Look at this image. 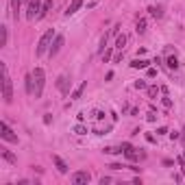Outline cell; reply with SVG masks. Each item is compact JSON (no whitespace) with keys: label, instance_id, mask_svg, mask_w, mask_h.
<instances>
[{"label":"cell","instance_id":"cell-1","mask_svg":"<svg viewBox=\"0 0 185 185\" xmlns=\"http://www.w3.org/2000/svg\"><path fill=\"white\" fill-rule=\"evenodd\" d=\"M0 72H2V98L7 105H11L13 102V83H11V76L7 70V63H0Z\"/></svg>","mask_w":185,"mask_h":185},{"label":"cell","instance_id":"cell-2","mask_svg":"<svg viewBox=\"0 0 185 185\" xmlns=\"http://www.w3.org/2000/svg\"><path fill=\"white\" fill-rule=\"evenodd\" d=\"M57 35H55V31L50 29V31H46L41 37H39V44H37V48H35V55H44V52H48L50 50V44H52V39H55Z\"/></svg>","mask_w":185,"mask_h":185},{"label":"cell","instance_id":"cell-3","mask_svg":"<svg viewBox=\"0 0 185 185\" xmlns=\"http://www.w3.org/2000/svg\"><path fill=\"white\" fill-rule=\"evenodd\" d=\"M33 81H35V98H41L44 85H46V72L41 70V67H35L33 70Z\"/></svg>","mask_w":185,"mask_h":185},{"label":"cell","instance_id":"cell-4","mask_svg":"<svg viewBox=\"0 0 185 185\" xmlns=\"http://www.w3.org/2000/svg\"><path fill=\"white\" fill-rule=\"evenodd\" d=\"M72 183L74 185H87L89 181H91V174L87 172V170H76V172H72Z\"/></svg>","mask_w":185,"mask_h":185},{"label":"cell","instance_id":"cell-5","mask_svg":"<svg viewBox=\"0 0 185 185\" xmlns=\"http://www.w3.org/2000/svg\"><path fill=\"white\" fill-rule=\"evenodd\" d=\"M41 0H29V11H26V20H37L39 11H41Z\"/></svg>","mask_w":185,"mask_h":185},{"label":"cell","instance_id":"cell-6","mask_svg":"<svg viewBox=\"0 0 185 185\" xmlns=\"http://www.w3.org/2000/svg\"><path fill=\"white\" fill-rule=\"evenodd\" d=\"M0 129H2V133H0V137H2L5 142H11V144H17V135L11 131V126L7 124V122H2L0 124Z\"/></svg>","mask_w":185,"mask_h":185},{"label":"cell","instance_id":"cell-7","mask_svg":"<svg viewBox=\"0 0 185 185\" xmlns=\"http://www.w3.org/2000/svg\"><path fill=\"white\" fill-rule=\"evenodd\" d=\"M120 148H122V152H124V157H126L129 161H137V159H142V157H144L142 152H137V148H133L131 144H122Z\"/></svg>","mask_w":185,"mask_h":185},{"label":"cell","instance_id":"cell-8","mask_svg":"<svg viewBox=\"0 0 185 185\" xmlns=\"http://www.w3.org/2000/svg\"><path fill=\"white\" fill-rule=\"evenodd\" d=\"M63 35H57L55 39H52V44H50V50H48V57L52 59V57H57L59 55V50H61V46H63Z\"/></svg>","mask_w":185,"mask_h":185},{"label":"cell","instance_id":"cell-9","mask_svg":"<svg viewBox=\"0 0 185 185\" xmlns=\"http://www.w3.org/2000/svg\"><path fill=\"white\" fill-rule=\"evenodd\" d=\"M57 89L61 91L63 96H65V94H70V79H67L65 74H61V76L57 79Z\"/></svg>","mask_w":185,"mask_h":185},{"label":"cell","instance_id":"cell-10","mask_svg":"<svg viewBox=\"0 0 185 185\" xmlns=\"http://www.w3.org/2000/svg\"><path fill=\"white\" fill-rule=\"evenodd\" d=\"M24 87H26V94H29V96H35V81H33V72H31V74H26V79H24Z\"/></svg>","mask_w":185,"mask_h":185},{"label":"cell","instance_id":"cell-11","mask_svg":"<svg viewBox=\"0 0 185 185\" xmlns=\"http://www.w3.org/2000/svg\"><path fill=\"white\" fill-rule=\"evenodd\" d=\"M52 164L57 166V170H59L61 174H65V172H67V164H65V161H63L59 155H52Z\"/></svg>","mask_w":185,"mask_h":185},{"label":"cell","instance_id":"cell-12","mask_svg":"<svg viewBox=\"0 0 185 185\" xmlns=\"http://www.w3.org/2000/svg\"><path fill=\"white\" fill-rule=\"evenodd\" d=\"M81 7H83V0H72V2L67 5V9H65V15H74Z\"/></svg>","mask_w":185,"mask_h":185},{"label":"cell","instance_id":"cell-13","mask_svg":"<svg viewBox=\"0 0 185 185\" xmlns=\"http://www.w3.org/2000/svg\"><path fill=\"white\" fill-rule=\"evenodd\" d=\"M0 155H2V159H5V161H9V164H17V157H15L11 150H7V148H0Z\"/></svg>","mask_w":185,"mask_h":185},{"label":"cell","instance_id":"cell-14","mask_svg":"<svg viewBox=\"0 0 185 185\" xmlns=\"http://www.w3.org/2000/svg\"><path fill=\"white\" fill-rule=\"evenodd\" d=\"M148 63L150 61H146V59H133L131 67H133V70H144V67H148Z\"/></svg>","mask_w":185,"mask_h":185},{"label":"cell","instance_id":"cell-15","mask_svg":"<svg viewBox=\"0 0 185 185\" xmlns=\"http://www.w3.org/2000/svg\"><path fill=\"white\" fill-rule=\"evenodd\" d=\"M7 39H9V29L7 26H0V48L7 46Z\"/></svg>","mask_w":185,"mask_h":185},{"label":"cell","instance_id":"cell-16","mask_svg":"<svg viewBox=\"0 0 185 185\" xmlns=\"http://www.w3.org/2000/svg\"><path fill=\"white\" fill-rule=\"evenodd\" d=\"M52 9V0H44V5H41V11H39V15H37V20H41L46 13H48Z\"/></svg>","mask_w":185,"mask_h":185},{"label":"cell","instance_id":"cell-17","mask_svg":"<svg viewBox=\"0 0 185 185\" xmlns=\"http://www.w3.org/2000/svg\"><path fill=\"white\" fill-rule=\"evenodd\" d=\"M85 87H87V81H83V83H81V85H79L74 91H72V98H74V100H76V98H81V94L85 91Z\"/></svg>","mask_w":185,"mask_h":185},{"label":"cell","instance_id":"cell-18","mask_svg":"<svg viewBox=\"0 0 185 185\" xmlns=\"http://www.w3.org/2000/svg\"><path fill=\"white\" fill-rule=\"evenodd\" d=\"M124 44H126V35L124 33L115 37V48H118V50H124Z\"/></svg>","mask_w":185,"mask_h":185},{"label":"cell","instance_id":"cell-19","mask_svg":"<svg viewBox=\"0 0 185 185\" xmlns=\"http://www.w3.org/2000/svg\"><path fill=\"white\" fill-rule=\"evenodd\" d=\"M166 65L170 67V70H176V67H179V59L172 55V57H168V59H166Z\"/></svg>","mask_w":185,"mask_h":185},{"label":"cell","instance_id":"cell-20","mask_svg":"<svg viewBox=\"0 0 185 185\" xmlns=\"http://www.w3.org/2000/svg\"><path fill=\"white\" fill-rule=\"evenodd\" d=\"M20 7H22V0H11V9H13V17L17 20V11H20Z\"/></svg>","mask_w":185,"mask_h":185},{"label":"cell","instance_id":"cell-21","mask_svg":"<svg viewBox=\"0 0 185 185\" xmlns=\"http://www.w3.org/2000/svg\"><path fill=\"white\" fill-rule=\"evenodd\" d=\"M135 31L140 33V35H144V33H146V20H144V17L137 20V29H135Z\"/></svg>","mask_w":185,"mask_h":185},{"label":"cell","instance_id":"cell-22","mask_svg":"<svg viewBox=\"0 0 185 185\" xmlns=\"http://www.w3.org/2000/svg\"><path fill=\"white\" fill-rule=\"evenodd\" d=\"M148 11H150V15H152V17H157V20H159L161 15H164V11H161V7H148Z\"/></svg>","mask_w":185,"mask_h":185},{"label":"cell","instance_id":"cell-23","mask_svg":"<svg viewBox=\"0 0 185 185\" xmlns=\"http://www.w3.org/2000/svg\"><path fill=\"white\" fill-rule=\"evenodd\" d=\"M159 91H161V87H155V85H152V87H148V96H150V98H157Z\"/></svg>","mask_w":185,"mask_h":185},{"label":"cell","instance_id":"cell-24","mask_svg":"<svg viewBox=\"0 0 185 185\" xmlns=\"http://www.w3.org/2000/svg\"><path fill=\"white\" fill-rule=\"evenodd\" d=\"M102 152H107V155H120V152H122V148H113V146H109V148H105Z\"/></svg>","mask_w":185,"mask_h":185},{"label":"cell","instance_id":"cell-25","mask_svg":"<svg viewBox=\"0 0 185 185\" xmlns=\"http://www.w3.org/2000/svg\"><path fill=\"white\" fill-rule=\"evenodd\" d=\"M74 133H76V135H85V133H87V129H85L83 124H76V126H74Z\"/></svg>","mask_w":185,"mask_h":185},{"label":"cell","instance_id":"cell-26","mask_svg":"<svg viewBox=\"0 0 185 185\" xmlns=\"http://www.w3.org/2000/svg\"><path fill=\"white\" fill-rule=\"evenodd\" d=\"M133 87H135V89H144V87H146V83H144V81H135V83H133Z\"/></svg>","mask_w":185,"mask_h":185},{"label":"cell","instance_id":"cell-27","mask_svg":"<svg viewBox=\"0 0 185 185\" xmlns=\"http://www.w3.org/2000/svg\"><path fill=\"white\" fill-rule=\"evenodd\" d=\"M176 161H179V166H181V172L185 174V157H179Z\"/></svg>","mask_w":185,"mask_h":185},{"label":"cell","instance_id":"cell-28","mask_svg":"<svg viewBox=\"0 0 185 185\" xmlns=\"http://www.w3.org/2000/svg\"><path fill=\"white\" fill-rule=\"evenodd\" d=\"M102 61H105V63L111 61V50H105V52H102Z\"/></svg>","mask_w":185,"mask_h":185},{"label":"cell","instance_id":"cell-29","mask_svg":"<svg viewBox=\"0 0 185 185\" xmlns=\"http://www.w3.org/2000/svg\"><path fill=\"white\" fill-rule=\"evenodd\" d=\"M109 35H115V37H118V35H120V26H118V24H115V26H113V29L109 31Z\"/></svg>","mask_w":185,"mask_h":185},{"label":"cell","instance_id":"cell-30","mask_svg":"<svg viewBox=\"0 0 185 185\" xmlns=\"http://www.w3.org/2000/svg\"><path fill=\"white\" fill-rule=\"evenodd\" d=\"M94 118H96V120H102L105 113H102V111H94Z\"/></svg>","mask_w":185,"mask_h":185},{"label":"cell","instance_id":"cell-31","mask_svg":"<svg viewBox=\"0 0 185 185\" xmlns=\"http://www.w3.org/2000/svg\"><path fill=\"white\" fill-rule=\"evenodd\" d=\"M166 133H168L166 126H159V129H157V135H166Z\"/></svg>","mask_w":185,"mask_h":185},{"label":"cell","instance_id":"cell-32","mask_svg":"<svg viewBox=\"0 0 185 185\" xmlns=\"http://www.w3.org/2000/svg\"><path fill=\"white\" fill-rule=\"evenodd\" d=\"M148 76H150V79L157 76V70H155V67H148Z\"/></svg>","mask_w":185,"mask_h":185},{"label":"cell","instance_id":"cell-33","mask_svg":"<svg viewBox=\"0 0 185 185\" xmlns=\"http://www.w3.org/2000/svg\"><path fill=\"white\" fill-rule=\"evenodd\" d=\"M164 107L170 109V107H172V100H170V98H164Z\"/></svg>","mask_w":185,"mask_h":185},{"label":"cell","instance_id":"cell-34","mask_svg":"<svg viewBox=\"0 0 185 185\" xmlns=\"http://www.w3.org/2000/svg\"><path fill=\"white\" fill-rule=\"evenodd\" d=\"M111 181H113L111 176H102V179H100V185H105V183H111Z\"/></svg>","mask_w":185,"mask_h":185},{"label":"cell","instance_id":"cell-35","mask_svg":"<svg viewBox=\"0 0 185 185\" xmlns=\"http://www.w3.org/2000/svg\"><path fill=\"white\" fill-rule=\"evenodd\" d=\"M146 120H148V122H155V120H157V115H155V113H148V115H146Z\"/></svg>","mask_w":185,"mask_h":185},{"label":"cell","instance_id":"cell-36","mask_svg":"<svg viewBox=\"0 0 185 185\" xmlns=\"http://www.w3.org/2000/svg\"><path fill=\"white\" fill-rule=\"evenodd\" d=\"M109 168H111V170H122V168H124V166H120V164H111V166H109Z\"/></svg>","mask_w":185,"mask_h":185},{"label":"cell","instance_id":"cell-37","mask_svg":"<svg viewBox=\"0 0 185 185\" xmlns=\"http://www.w3.org/2000/svg\"><path fill=\"white\" fill-rule=\"evenodd\" d=\"M146 140H148V142H150V144H155V142H157V140H155V137H152V135H150V133H146Z\"/></svg>","mask_w":185,"mask_h":185},{"label":"cell","instance_id":"cell-38","mask_svg":"<svg viewBox=\"0 0 185 185\" xmlns=\"http://www.w3.org/2000/svg\"><path fill=\"white\" fill-rule=\"evenodd\" d=\"M126 168H129V170H133V172H140V170H142V168H137V166H133V164H131V166H126Z\"/></svg>","mask_w":185,"mask_h":185},{"label":"cell","instance_id":"cell-39","mask_svg":"<svg viewBox=\"0 0 185 185\" xmlns=\"http://www.w3.org/2000/svg\"><path fill=\"white\" fill-rule=\"evenodd\" d=\"M181 133H183V135H181V140H183V144H185V129H183Z\"/></svg>","mask_w":185,"mask_h":185},{"label":"cell","instance_id":"cell-40","mask_svg":"<svg viewBox=\"0 0 185 185\" xmlns=\"http://www.w3.org/2000/svg\"><path fill=\"white\" fill-rule=\"evenodd\" d=\"M183 157H185V150H183Z\"/></svg>","mask_w":185,"mask_h":185}]
</instances>
